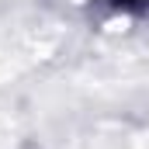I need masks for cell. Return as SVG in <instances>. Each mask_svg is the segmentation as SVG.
I'll list each match as a JSON object with an SVG mask.
<instances>
[{
	"label": "cell",
	"instance_id": "6da1fadb",
	"mask_svg": "<svg viewBox=\"0 0 149 149\" xmlns=\"http://www.w3.org/2000/svg\"><path fill=\"white\" fill-rule=\"evenodd\" d=\"M114 7H121V10H146L149 0H111Z\"/></svg>",
	"mask_w": 149,
	"mask_h": 149
}]
</instances>
